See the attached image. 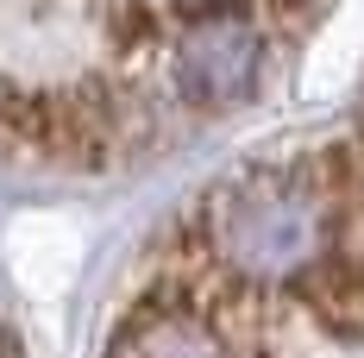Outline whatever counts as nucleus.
Segmentation results:
<instances>
[{"mask_svg": "<svg viewBox=\"0 0 364 358\" xmlns=\"http://www.w3.org/2000/svg\"><path fill=\"white\" fill-rule=\"evenodd\" d=\"M333 226L339 214L314 189L308 164L226 177L195 214V233L232 283H301L327 258Z\"/></svg>", "mask_w": 364, "mask_h": 358, "instance_id": "obj_1", "label": "nucleus"}, {"mask_svg": "<svg viewBox=\"0 0 364 358\" xmlns=\"http://www.w3.org/2000/svg\"><path fill=\"white\" fill-rule=\"evenodd\" d=\"M257 70H264V26H257V13L232 6V0H208V6H195L176 26L170 82H176L182 107H195V113L239 107L257 88Z\"/></svg>", "mask_w": 364, "mask_h": 358, "instance_id": "obj_2", "label": "nucleus"}, {"mask_svg": "<svg viewBox=\"0 0 364 358\" xmlns=\"http://www.w3.org/2000/svg\"><path fill=\"white\" fill-rule=\"evenodd\" d=\"M107 358H232L214 321L201 315V295L182 283H157L139 295V308L119 321Z\"/></svg>", "mask_w": 364, "mask_h": 358, "instance_id": "obj_3", "label": "nucleus"}, {"mask_svg": "<svg viewBox=\"0 0 364 358\" xmlns=\"http://www.w3.org/2000/svg\"><path fill=\"white\" fill-rule=\"evenodd\" d=\"M308 308L321 315V327L364 339V251H327L308 277H301Z\"/></svg>", "mask_w": 364, "mask_h": 358, "instance_id": "obj_4", "label": "nucleus"}]
</instances>
